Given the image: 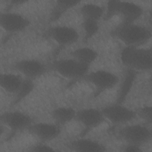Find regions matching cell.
<instances>
[{"label": "cell", "instance_id": "1", "mask_svg": "<svg viewBox=\"0 0 152 152\" xmlns=\"http://www.w3.org/2000/svg\"><path fill=\"white\" fill-rule=\"evenodd\" d=\"M112 36L126 46H136L147 42L151 37V32L148 28L134 23H122L111 33Z\"/></svg>", "mask_w": 152, "mask_h": 152}, {"label": "cell", "instance_id": "2", "mask_svg": "<svg viewBox=\"0 0 152 152\" xmlns=\"http://www.w3.org/2000/svg\"><path fill=\"white\" fill-rule=\"evenodd\" d=\"M151 50L136 46H125L121 52L120 59L127 69L147 71L151 68Z\"/></svg>", "mask_w": 152, "mask_h": 152}, {"label": "cell", "instance_id": "3", "mask_svg": "<svg viewBox=\"0 0 152 152\" xmlns=\"http://www.w3.org/2000/svg\"><path fill=\"white\" fill-rule=\"evenodd\" d=\"M52 68L65 78L77 79L84 77L88 72L90 66L72 58L56 60L53 62Z\"/></svg>", "mask_w": 152, "mask_h": 152}, {"label": "cell", "instance_id": "4", "mask_svg": "<svg viewBox=\"0 0 152 152\" xmlns=\"http://www.w3.org/2000/svg\"><path fill=\"white\" fill-rule=\"evenodd\" d=\"M101 110L105 119L114 124H126L137 116L135 110L118 103L106 105Z\"/></svg>", "mask_w": 152, "mask_h": 152}, {"label": "cell", "instance_id": "5", "mask_svg": "<svg viewBox=\"0 0 152 152\" xmlns=\"http://www.w3.org/2000/svg\"><path fill=\"white\" fill-rule=\"evenodd\" d=\"M83 78L93 85L98 93L112 88L119 81L118 77L115 74L106 70L88 72Z\"/></svg>", "mask_w": 152, "mask_h": 152}, {"label": "cell", "instance_id": "6", "mask_svg": "<svg viewBox=\"0 0 152 152\" xmlns=\"http://www.w3.org/2000/svg\"><path fill=\"white\" fill-rule=\"evenodd\" d=\"M119 134L127 144L141 146L151 138V132L147 126L140 124L129 125L123 127Z\"/></svg>", "mask_w": 152, "mask_h": 152}, {"label": "cell", "instance_id": "7", "mask_svg": "<svg viewBox=\"0 0 152 152\" xmlns=\"http://www.w3.org/2000/svg\"><path fill=\"white\" fill-rule=\"evenodd\" d=\"M0 24L6 32L15 33L26 29L30 24V22L27 18L20 14L6 12L0 15Z\"/></svg>", "mask_w": 152, "mask_h": 152}, {"label": "cell", "instance_id": "8", "mask_svg": "<svg viewBox=\"0 0 152 152\" xmlns=\"http://www.w3.org/2000/svg\"><path fill=\"white\" fill-rule=\"evenodd\" d=\"M1 122L14 131L27 129L33 124L31 118L23 112L10 110L2 113Z\"/></svg>", "mask_w": 152, "mask_h": 152}, {"label": "cell", "instance_id": "9", "mask_svg": "<svg viewBox=\"0 0 152 152\" xmlns=\"http://www.w3.org/2000/svg\"><path fill=\"white\" fill-rule=\"evenodd\" d=\"M48 35L61 46L74 44L79 39V34L74 28L66 26H54L48 31Z\"/></svg>", "mask_w": 152, "mask_h": 152}, {"label": "cell", "instance_id": "10", "mask_svg": "<svg viewBox=\"0 0 152 152\" xmlns=\"http://www.w3.org/2000/svg\"><path fill=\"white\" fill-rule=\"evenodd\" d=\"M28 131L41 141H49L56 138L61 134L60 126L57 124L39 122L32 124Z\"/></svg>", "mask_w": 152, "mask_h": 152}, {"label": "cell", "instance_id": "11", "mask_svg": "<svg viewBox=\"0 0 152 152\" xmlns=\"http://www.w3.org/2000/svg\"><path fill=\"white\" fill-rule=\"evenodd\" d=\"M14 68L27 78L32 80L42 76L46 71V68L42 62L33 59L20 60L14 64Z\"/></svg>", "mask_w": 152, "mask_h": 152}, {"label": "cell", "instance_id": "12", "mask_svg": "<svg viewBox=\"0 0 152 152\" xmlns=\"http://www.w3.org/2000/svg\"><path fill=\"white\" fill-rule=\"evenodd\" d=\"M75 119L86 129L90 130L99 126L103 122L105 118L101 109L84 108L77 111Z\"/></svg>", "mask_w": 152, "mask_h": 152}, {"label": "cell", "instance_id": "13", "mask_svg": "<svg viewBox=\"0 0 152 152\" xmlns=\"http://www.w3.org/2000/svg\"><path fill=\"white\" fill-rule=\"evenodd\" d=\"M143 10L133 2L119 1L118 14L122 16L124 24L134 23L142 14Z\"/></svg>", "mask_w": 152, "mask_h": 152}, {"label": "cell", "instance_id": "14", "mask_svg": "<svg viewBox=\"0 0 152 152\" xmlns=\"http://www.w3.org/2000/svg\"><path fill=\"white\" fill-rule=\"evenodd\" d=\"M69 148L78 152H103L106 147L100 142L92 139L80 138L69 142Z\"/></svg>", "mask_w": 152, "mask_h": 152}, {"label": "cell", "instance_id": "15", "mask_svg": "<svg viewBox=\"0 0 152 152\" xmlns=\"http://www.w3.org/2000/svg\"><path fill=\"white\" fill-rule=\"evenodd\" d=\"M24 79L12 73H3L0 76V85L6 92L15 94L20 88Z\"/></svg>", "mask_w": 152, "mask_h": 152}, {"label": "cell", "instance_id": "16", "mask_svg": "<svg viewBox=\"0 0 152 152\" xmlns=\"http://www.w3.org/2000/svg\"><path fill=\"white\" fill-rule=\"evenodd\" d=\"M135 77L136 71L127 69L121 83L116 103L122 104L132 87Z\"/></svg>", "mask_w": 152, "mask_h": 152}, {"label": "cell", "instance_id": "17", "mask_svg": "<svg viewBox=\"0 0 152 152\" xmlns=\"http://www.w3.org/2000/svg\"><path fill=\"white\" fill-rule=\"evenodd\" d=\"M76 112L72 107L61 106L54 109L51 112V116L55 123L60 126L68 124L75 119Z\"/></svg>", "mask_w": 152, "mask_h": 152}, {"label": "cell", "instance_id": "18", "mask_svg": "<svg viewBox=\"0 0 152 152\" xmlns=\"http://www.w3.org/2000/svg\"><path fill=\"white\" fill-rule=\"evenodd\" d=\"M71 55L73 59L90 66L97 59L98 53L92 48L80 47L71 52Z\"/></svg>", "mask_w": 152, "mask_h": 152}, {"label": "cell", "instance_id": "19", "mask_svg": "<svg viewBox=\"0 0 152 152\" xmlns=\"http://www.w3.org/2000/svg\"><path fill=\"white\" fill-rule=\"evenodd\" d=\"M80 13L83 19H90L98 21L104 15L103 8L94 4H84L80 8Z\"/></svg>", "mask_w": 152, "mask_h": 152}, {"label": "cell", "instance_id": "20", "mask_svg": "<svg viewBox=\"0 0 152 152\" xmlns=\"http://www.w3.org/2000/svg\"><path fill=\"white\" fill-rule=\"evenodd\" d=\"M33 88L34 83L33 82V80L27 78L24 79L20 88L15 94V97L12 103L13 105L18 103L23 99L28 96L30 93L33 90Z\"/></svg>", "mask_w": 152, "mask_h": 152}, {"label": "cell", "instance_id": "21", "mask_svg": "<svg viewBox=\"0 0 152 152\" xmlns=\"http://www.w3.org/2000/svg\"><path fill=\"white\" fill-rule=\"evenodd\" d=\"M80 1H58L52 14V19L56 20L63 13L76 6Z\"/></svg>", "mask_w": 152, "mask_h": 152}, {"label": "cell", "instance_id": "22", "mask_svg": "<svg viewBox=\"0 0 152 152\" xmlns=\"http://www.w3.org/2000/svg\"><path fill=\"white\" fill-rule=\"evenodd\" d=\"M82 26L84 33V40L85 41L93 37L97 33L99 29L98 21L93 20L83 19Z\"/></svg>", "mask_w": 152, "mask_h": 152}, {"label": "cell", "instance_id": "23", "mask_svg": "<svg viewBox=\"0 0 152 152\" xmlns=\"http://www.w3.org/2000/svg\"><path fill=\"white\" fill-rule=\"evenodd\" d=\"M119 1H109L107 4L106 11L105 12L104 18L106 20H110L114 15L118 14Z\"/></svg>", "mask_w": 152, "mask_h": 152}, {"label": "cell", "instance_id": "24", "mask_svg": "<svg viewBox=\"0 0 152 152\" xmlns=\"http://www.w3.org/2000/svg\"><path fill=\"white\" fill-rule=\"evenodd\" d=\"M137 116L140 117L142 119L145 121L147 122H151V107L148 106H144L138 108L135 110Z\"/></svg>", "mask_w": 152, "mask_h": 152}, {"label": "cell", "instance_id": "25", "mask_svg": "<svg viewBox=\"0 0 152 152\" xmlns=\"http://www.w3.org/2000/svg\"><path fill=\"white\" fill-rule=\"evenodd\" d=\"M29 151L34 152H49L55 151V150L46 144L39 143L31 147Z\"/></svg>", "mask_w": 152, "mask_h": 152}, {"label": "cell", "instance_id": "26", "mask_svg": "<svg viewBox=\"0 0 152 152\" xmlns=\"http://www.w3.org/2000/svg\"><path fill=\"white\" fill-rule=\"evenodd\" d=\"M122 151L126 152H140L142 150L140 145L132 144H127L124 147Z\"/></svg>", "mask_w": 152, "mask_h": 152}]
</instances>
